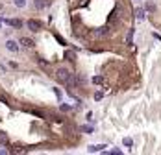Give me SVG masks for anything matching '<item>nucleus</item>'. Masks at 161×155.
Segmentation results:
<instances>
[{"instance_id": "obj_1", "label": "nucleus", "mask_w": 161, "mask_h": 155, "mask_svg": "<svg viewBox=\"0 0 161 155\" xmlns=\"http://www.w3.org/2000/svg\"><path fill=\"white\" fill-rule=\"evenodd\" d=\"M56 78H58V81H61V83H69V80H70V72L67 70V69H58L56 70Z\"/></svg>"}, {"instance_id": "obj_2", "label": "nucleus", "mask_w": 161, "mask_h": 155, "mask_svg": "<svg viewBox=\"0 0 161 155\" xmlns=\"http://www.w3.org/2000/svg\"><path fill=\"white\" fill-rule=\"evenodd\" d=\"M26 26L31 30V31H39L41 28H43V24H41V22L39 20H35V19H30L28 22H26Z\"/></svg>"}, {"instance_id": "obj_3", "label": "nucleus", "mask_w": 161, "mask_h": 155, "mask_svg": "<svg viewBox=\"0 0 161 155\" xmlns=\"http://www.w3.org/2000/svg\"><path fill=\"white\" fill-rule=\"evenodd\" d=\"M6 48H7L9 52H19V44H17L15 41H11V39H9V41L6 42Z\"/></svg>"}, {"instance_id": "obj_4", "label": "nucleus", "mask_w": 161, "mask_h": 155, "mask_svg": "<svg viewBox=\"0 0 161 155\" xmlns=\"http://www.w3.org/2000/svg\"><path fill=\"white\" fill-rule=\"evenodd\" d=\"M9 26H15V28H20L22 26V20H19V19H9V20H6Z\"/></svg>"}, {"instance_id": "obj_5", "label": "nucleus", "mask_w": 161, "mask_h": 155, "mask_svg": "<svg viewBox=\"0 0 161 155\" xmlns=\"http://www.w3.org/2000/svg\"><path fill=\"white\" fill-rule=\"evenodd\" d=\"M20 44H22V46H26V48H31V46H34V41L28 39V37H22V39H20Z\"/></svg>"}, {"instance_id": "obj_6", "label": "nucleus", "mask_w": 161, "mask_h": 155, "mask_svg": "<svg viewBox=\"0 0 161 155\" xmlns=\"http://www.w3.org/2000/svg\"><path fill=\"white\" fill-rule=\"evenodd\" d=\"M135 17H137L139 20H143V19H145V9H141V7L135 9Z\"/></svg>"}, {"instance_id": "obj_7", "label": "nucleus", "mask_w": 161, "mask_h": 155, "mask_svg": "<svg viewBox=\"0 0 161 155\" xmlns=\"http://www.w3.org/2000/svg\"><path fill=\"white\" fill-rule=\"evenodd\" d=\"M106 146L104 144H98V146H89V151H102Z\"/></svg>"}, {"instance_id": "obj_8", "label": "nucleus", "mask_w": 161, "mask_h": 155, "mask_svg": "<svg viewBox=\"0 0 161 155\" xmlns=\"http://www.w3.org/2000/svg\"><path fill=\"white\" fill-rule=\"evenodd\" d=\"M122 142H124V146H126V148H132V146H133V140H132L130 137H126Z\"/></svg>"}, {"instance_id": "obj_9", "label": "nucleus", "mask_w": 161, "mask_h": 155, "mask_svg": "<svg viewBox=\"0 0 161 155\" xmlns=\"http://www.w3.org/2000/svg\"><path fill=\"white\" fill-rule=\"evenodd\" d=\"M13 4H15L17 7H24V6H26V0H13Z\"/></svg>"}, {"instance_id": "obj_10", "label": "nucleus", "mask_w": 161, "mask_h": 155, "mask_svg": "<svg viewBox=\"0 0 161 155\" xmlns=\"http://www.w3.org/2000/svg\"><path fill=\"white\" fill-rule=\"evenodd\" d=\"M0 144H7V135L0 131Z\"/></svg>"}, {"instance_id": "obj_11", "label": "nucleus", "mask_w": 161, "mask_h": 155, "mask_svg": "<svg viewBox=\"0 0 161 155\" xmlns=\"http://www.w3.org/2000/svg\"><path fill=\"white\" fill-rule=\"evenodd\" d=\"M106 33H107V30L102 28V30H98V31H94V35H96V37H102V35H106Z\"/></svg>"}, {"instance_id": "obj_12", "label": "nucleus", "mask_w": 161, "mask_h": 155, "mask_svg": "<svg viewBox=\"0 0 161 155\" xmlns=\"http://www.w3.org/2000/svg\"><path fill=\"white\" fill-rule=\"evenodd\" d=\"M132 37H133V30L128 31V37H126V42H128V44H132Z\"/></svg>"}, {"instance_id": "obj_13", "label": "nucleus", "mask_w": 161, "mask_h": 155, "mask_svg": "<svg viewBox=\"0 0 161 155\" xmlns=\"http://www.w3.org/2000/svg\"><path fill=\"white\" fill-rule=\"evenodd\" d=\"M102 81H104V80H102V76H94V78H93V83H96V85H100Z\"/></svg>"}, {"instance_id": "obj_14", "label": "nucleus", "mask_w": 161, "mask_h": 155, "mask_svg": "<svg viewBox=\"0 0 161 155\" xmlns=\"http://www.w3.org/2000/svg\"><path fill=\"white\" fill-rule=\"evenodd\" d=\"M146 11H156V4L148 2V4H146Z\"/></svg>"}, {"instance_id": "obj_15", "label": "nucleus", "mask_w": 161, "mask_h": 155, "mask_svg": "<svg viewBox=\"0 0 161 155\" xmlns=\"http://www.w3.org/2000/svg\"><path fill=\"white\" fill-rule=\"evenodd\" d=\"M0 102H2V104H7V98H6L2 92H0Z\"/></svg>"}, {"instance_id": "obj_16", "label": "nucleus", "mask_w": 161, "mask_h": 155, "mask_svg": "<svg viewBox=\"0 0 161 155\" xmlns=\"http://www.w3.org/2000/svg\"><path fill=\"white\" fill-rule=\"evenodd\" d=\"M45 6H46L45 2H41V0H37V7H45Z\"/></svg>"}, {"instance_id": "obj_17", "label": "nucleus", "mask_w": 161, "mask_h": 155, "mask_svg": "<svg viewBox=\"0 0 161 155\" xmlns=\"http://www.w3.org/2000/svg\"><path fill=\"white\" fill-rule=\"evenodd\" d=\"M0 28H2V20H0Z\"/></svg>"}, {"instance_id": "obj_18", "label": "nucleus", "mask_w": 161, "mask_h": 155, "mask_svg": "<svg viewBox=\"0 0 161 155\" xmlns=\"http://www.w3.org/2000/svg\"><path fill=\"white\" fill-rule=\"evenodd\" d=\"M0 9H2V4H0Z\"/></svg>"}]
</instances>
